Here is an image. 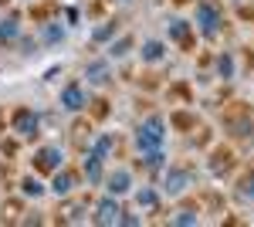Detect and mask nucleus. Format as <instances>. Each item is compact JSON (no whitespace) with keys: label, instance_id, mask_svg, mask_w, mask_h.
<instances>
[{"label":"nucleus","instance_id":"2","mask_svg":"<svg viewBox=\"0 0 254 227\" xmlns=\"http://www.w3.org/2000/svg\"><path fill=\"white\" fill-rule=\"evenodd\" d=\"M193 24L200 27V34H203L207 41H214L217 38V27H220V10H217V7H210V3H196Z\"/></svg>","mask_w":254,"mask_h":227},{"label":"nucleus","instance_id":"14","mask_svg":"<svg viewBox=\"0 0 254 227\" xmlns=\"http://www.w3.org/2000/svg\"><path fill=\"white\" fill-rule=\"evenodd\" d=\"M17 38H20V20L17 17L0 20V44H14Z\"/></svg>","mask_w":254,"mask_h":227},{"label":"nucleus","instance_id":"3","mask_svg":"<svg viewBox=\"0 0 254 227\" xmlns=\"http://www.w3.org/2000/svg\"><path fill=\"white\" fill-rule=\"evenodd\" d=\"M38 112L34 109H17L14 112V133L20 136V139H34L38 136Z\"/></svg>","mask_w":254,"mask_h":227},{"label":"nucleus","instance_id":"21","mask_svg":"<svg viewBox=\"0 0 254 227\" xmlns=\"http://www.w3.org/2000/svg\"><path fill=\"white\" fill-rule=\"evenodd\" d=\"M156 200H159V193H156L153 187L136 190V204H139V207H156Z\"/></svg>","mask_w":254,"mask_h":227},{"label":"nucleus","instance_id":"7","mask_svg":"<svg viewBox=\"0 0 254 227\" xmlns=\"http://www.w3.org/2000/svg\"><path fill=\"white\" fill-rule=\"evenodd\" d=\"M190 183H193V176H190L187 170H170V173H166V180H163V187H166L170 197H180Z\"/></svg>","mask_w":254,"mask_h":227},{"label":"nucleus","instance_id":"27","mask_svg":"<svg viewBox=\"0 0 254 227\" xmlns=\"http://www.w3.org/2000/svg\"><path fill=\"white\" fill-rule=\"evenodd\" d=\"M20 48H24V55H34V48H38V41H34V38H24V41H20Z\"/></svg>","mask_w":254,"mask_h":227},{"label":"nucleus","instance_id":"1","mask_svg":"<svg viewBox=\"0 0 254 227\" xmlns=\"http://www.w3.org/2000/svg\"><path fill=\"white\" fill-rule=\"evenodd\" d=\"M163 136H166V122H163V115H149L142 126H136V150L139 152L163 150Z\"/></svg>","mask_w":254,"mask_h":227},{"label":"nucleus","instance_id":"22","mask_svg":"<svg viewBox=\"0 0 254 227\" xmlns=\"http://www.w3.org/2000/svg\"><path fill=\"white\" fill-rule=\"evenodd\" d=\"M237 197H241V200H254V173L241 176V183H237Z\"/></svg>","mask_w":254,"mask_h":227},{"label":"nucleus","instance_id":"11","mask_svg":"<svg viewBox=\"0 0 254 227\" xmlns=\"http://www.w3.org/2000/svg\"><path fill=\"white\" fill-rule=\"evenodd\" d=\"M85 180H88L92 187H98V183H102V156H98L95 150L85 156Z\"/></svg>","mask_w":254,"mask_h":227},{"label":"nucleus","instance_id":"12","mask_svg":"<svg viewBox=\"0 0 254 227\" xmlns=\"http://www.w3.org/2000/svg\"><path fill=\"white\" fill-rule=\"evenodd\" d=\"M139 55H142V61L156 65V61H163V58H166V44L149 38V41H142V51H139Z\"/></svg>","mask_w":254,"mask_h":227},{"label":"nucleus","instance_id":"23","mask_svg":"<svg viewBox=\"0 0 254 227\" xmlns=\"http://www.w3.org/2000/svg\"><path fill=\"white\" fill-rule=\"evenodd\" d=\"M170 224H176V227H193L196 224V214H193V210H176L173 217H170Z\"/></svg>","mask_w":254,"mask_h":227},{"label":"nucleus","instance_id":"6","mask_svg":"<svg viewBox=\"0 0 254 227\" xmlns=\"http://www.w3.org/2000/svg\"><path fill=\"white\" fill-rule=\"evenodd\" d=\"M61 163H64V152H61L58 146H44V150H38V156H34V166H38L41 173L61 170Z\"/></svg>","mask_w":254,"mask_h":227},{"label":"nucleus","instance_id":"4","mask_svg":"<svg viewBox=\"0 0 254 227\" xmlns=\"http://www.w3.org/2000/svg\"><path fill=\"white\" fill-rule=\"evenodd\" d=\"M119 214H122V210H119L116 197L109 193V197H102V200L95 204V214H92V221H95L98 227H105V224H116V221H119Z\"/></svg>","mask_w":254,"mask_h":227},{"label":"nucleus","instance_id":"15","mask_svg":"<svg viewBox=\"0 0 254 227\" xmlns=\"http://www.w3.org/2000/svg\"><path fill=\"white\" fill-rule=\"evenodd\" d=\"M119 34V24L116 20H105V24H98L95 31H92V41H95V44H105V41H112Z\"/></svg>","mask_w":254,"mask_h":227},{"label":"nucleus","instance_id":"25","mask_svg":"<svg viewBox=\"0 0 254 227\" xmlns=\"http://www.w3.org/2000/svg\"><path fill=\"white\" fill-rule=\"evenodd\" d=\"M116 224H122V227H136V224H139V217H136V214H119Z\"/></svg>","mask_w":254,"mask_h":227},{"label":"nucleus","instance_id":"20","mask_svg":"<svg viewBox=\"0 0 254 227\" xmlns=\"http://www.w3.org/2000/svg\"><path fill=\"white\" fill-rule=\"evenodd\" d=\"M142 163H146V166H149V170H163V166H166V152H163V150L142 152Z\"/></svg>","mask_w":254,"mask_h":227},{"label":"nucleus","instance_id":"16","mask_svg":"<svg viewBox=\"0 0 254 227\" xmlns=\"http://www.w3.org/2000/svg\"><path fill=\"white\" fill-rule=\"evenodd\" d=\"M217 75L224 78V81H231V78H234V55H227V51H220V55H217Z\"/></svg>","mask_w":254,"mask_h":227},{"label":"nucleus","instance_id":"10","mask_svg":"<svg viewBox=\"0 0 254 227\" xmlns=\"http://www.w3.org/2000/svg\"><path fill=\"white\" fill-rule=\"evenodd\" d=\"M51 193H58V197H64V193H71L75 190V173H64V170H55L51 173Z\"/></svg>","mask_w":254,"mask_h":227},{"label":"nucleus","instance_id":"13","mask_svg":"<svg viewBox=\"0 0 254 227\" xmlns=\"http://www.w3.org/2000/svg\"><path fill=\"white\" fill-rule=\"evenodd\" d=\"M170 38L176 41V44H190V20H183V17H173L170 20Z\"/></svg>","mask_w":254,"mask_h":227},{"label":"nucleus","instance_id":"5","mask_svg":"<svg viewBox=\"0 0 254 227\" xmlns=\"http://www.w3.org/2000/svg\"><path fill=\"white\" fill-rule=\"evenodd\" d=\"M85 105H88V95H85L81 85H64L61 88V109L64 112H81Z\"/></svg>","mask_w":254,"mask_h":227},{"label":"nucleus","instance_id":"24","mask_svg":"<svg viewBox=\"0 0 254 227\" xmlns=\"http://www.w3.org/2000/svg\"><path fill=\"white\" fill-rule=\"evenodd\" d=\"M109 150H112V136H109V133H102V136L95 139V152L102 156V159H105V152H109Z\"/></svg>","mask_w":254,"mask_h":227},{"label":"nucleus","instance_id":"28","mask_svg":"<svg viewBox=\"0 0 254 227\" xmlns=\"http://www.w3.org/2000/svg\"><path fill=\"white\" fill-rule=\"evenodd\" d=\"M122 3H126V0H122Z\"/></svg>","mask_w":254,"mask_h":227},{"label":"nucleus","instance_id":"9","mask_svg":"<svg viewBox=\"0 0 254 227\" xmlns=\"http://www.w3.org/2000/svg\"><path fill=\"white\" fill-rule=\"evenodd\" d=\"M105 183H109V193H112V197H122V193L132 190V173L129 170H112Z\"/></svg>","mask_w":254,"mask_h":227},{"label":"nucleus","instance_id":"19","mask_svg":"<svg viewBox=\"0 0 254 227\" xmlns=\"http://www.w3.org/2000/svg\"><path fill=\"white\" fill-rule=\"evenodd\" d=\"M129 51H132V38H129V34L109 44V58H126V55H129Z\"/></svg>","mask_w":254,"mask_h":227},{"label":"nucleus","instance_id":"26","mask_svg":"<svg viewBox=\"0 0 254 227\" xmlns=\"http://www.w3.org/2000/svg\"><path fill=\"white\" fill-rule=\"evenodd\" d=\"M234 129H237V136H251V122H248V119H244V122H234Z\"/></svg>","mask_w":254,"mask_h":227},{"label":"nucleus","instance_id":"17","mask_svg":"<svg viewBox=\"0 0 254 227\" xmlns=\"http://www.w3.org/2000/svg\"><path fill=\"white\" fill-rule=\"evenodd\" d=\"M41 41H44V44L64 41V27H61V24H41Z\"/></svg>","mask_w":254,"mask_h":227},{"label":"nucleus","instance_id":"18","mask_svg":"<svg viewBox=\"0 0 254 227\" xmlns=\"http://www.w3.org/2000/svg\"><path fill=\"white\" fill-rule=\"evenodd\" d=\"M20 190H24V197H44V193H48V187L41 183L38 176H24V180H20Z\"/></svg>","mask_w":254,"mask_h":227},{"label":"nucleus","instance_id":"8","mask_svg":"<svg viewBox=\"0 0 254 227\" xmlns=\"http://www.w3.org/2000/svg\"><path fill=\"white\" fill-rule=\"evenodd\" d=\"M109 78H112V72H109V61H105V58L88 61V68H85V81H88V85H105Z\"/></svg>","mask_w":254,"mask_h":227}]
</instances>
